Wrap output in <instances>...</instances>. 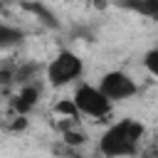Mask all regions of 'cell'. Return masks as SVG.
<instances>
[{
	"mask_svg": "<svg viewBox=\"0 0 158 158\" xmlns=\"http://www.w3.org/2000/svg\"><path fill=\"white\" fill-rule=\"evenodd\" d=\"M15 84V64H2L0 67V86Z\"/></svg>",
	"mask_w": 158,
	"mask_h": 158,
	"instance_id": "12",
	"label": "cell"
},
{
	"mask_svg": "<svg viewBox=\"0 0 158 158\" xmlns=\"http://www.w3.org/2000/svg\"><path fill=\"white\" fill-rule=\"evenodd\" d=\"M62 136H64V143L67 146H72V148H77V146H84L86 143V133L84 131H79V128H64L62 131Z\"/></svg>",
	"mask_w": 158,
	"mask_h": 158,
	"instance_id": "10",
	"label": "cell"
},
{
	"mask_svg": "<svg viewBox=\"0 0 158 158\" xmlns=\"http://www.w3.org/2000/svg\"><path fill=\"white\" fill-rule=\"evenodd\" d=\"M42 74H44V67H42L40 62H35V59L15 64V84H17V86L35 84V81L42 79Z\"/></svg>",
	"mask_w": 158,
	"mask_h": 158,
	"instance_id": "6",
	"label": "cell"
},
{
	"mask_svg": "<svg viewBox=\"0 0 158 158\" xmlns=\"http://www.w3.org/2000/svg\"><path fill=\"white\" fill-rule=\"evenodd\" d=\"M22 7L27 10V12H32L42 25H47L49 30H57L59 27V22H57V17H54V12L52 10H47L42 2H37V0H27V2H22Z\"/></svg>",
	"mask_w": 158,
	"mask_h": 158,
	"instance_id": "9",
	"label": "cell"
},
{
	"mask_svg": "<svg viewBox=\"0 0 158 158\" xmlns=\"http://www.w3.org/2000/svg\"><path fill=\"white\" fill-rule=\"evenodd\" d=\"M72 99H74L79 114H84V116H89V118H96V121H104V118L111 114V109H114V101H111L99 86L86 84V81H81V84L74 89V96H72Z\"/></svg>",
	"mask_w": 158,
	"mask_h": 158,
	"instance_id": "3",
	"label": "cell"
},
{
	"mask_svg": "<svg viewBox=\"0 0 158 158\" xmlns=\"http://www.w3.org/2000/svg\"><path fill=\"white\" fill-rule=\"evenodd\" d=\"M27 37L25 30L15 27V25H7V22H0V49H10V47H17L22 44Z\"/></svg>",
	"mask_w": 158,
	"mask_h": 158,
	"instance_id": "8",
	"label": "cell"
},
{
	"mask_svg": "<svg viewBox=\"0 0 158 158\" xmlns=\"http://www.w3.org/2000/svg\"><path fill=\"white\" fill-rule=\"evenodd\" d=\"M146 136V126L138 118H121L99 136V153L104 158H131L138 153Z\"/></svg>",
	"mask_w": 158,
	"mask_h": 158,
	"instance_id": "1",
	"label": "cell"
},
{
	"mask_svg": "<svg viewBox=\"0 0 158 158\" xmlns=\"http://www.w3.org/2000/svg\"><path fill=\"white\" fill-rule=\"evenodd\" d=\"M40 96H42V84H40V81L25 84V86H20V91H17L15 96H10V111L27 116V114L37 106Z\"/></svg>",
	"mask_w": 158,
	"mask_h": 158,
	"instance_id": "5",
	"label": "cell"
},
{
	"mask_svg": "<svg viewBox=\"0 0 158 158\" xmlns=\"http://www.w3.org/2000/svg\"><path fill=\"white\" fill-rule=\"evenodd\" d=\"M143 67H146V72H148L151 77L158 79V44L151 47V49L143 54Z\"/></svg>",
	"mask_w": 158,
	"mask_h": 158,
	"instance_id": "11",
	"label": "cell"
},
{
	"mask_svg": "<svg viewBox=\"0 0 158 158\" xmlns=\"http://www.w3.org/2000/svg\"><path fill=\"white\" fill-rule=\"evenodd\" d=\"M81 74H84V59L72 49H59L54 54V59L44 67V79L54 89L81 79Z\"/></svg>",
	"mask_w": 158,
	"mask_h": 158,
	"instance_id": "2",
	"label": "cell"
},
{
	"mask_svg": "<svg viewBox=\"0 0 158 158\" xmlns=\"http://www.w3.org/2000/svg\"><path fill=\"white\" fill-rule=\"evenodd\" d=\"M116 7L121 10H128V12H136V15H143L153 22H158V0H116L114 2Z\"/></svg>",
	"mask_w": 158,
	"mask_h": 158,
	"instance_id": "7",
	"label": "cell"
},
{
	"mask_svg": "<svg viewBox=\"0 0 158 158\" xmlns=\"http://www.w3.org/2000/svg\"><path fill=\"white\" fill-rule=\"evenodd\" d=\"M99 89H101L114 104L126 101V99H131V96L138 94L136 79H133L131 74H126L123 69H111V72H106V74L99 79Z\"/></svg>",
	"mask_w": 158,
	"mask_h": 158,
	"instance_id": "4",
	"label": "cell"
}]
</instances>
